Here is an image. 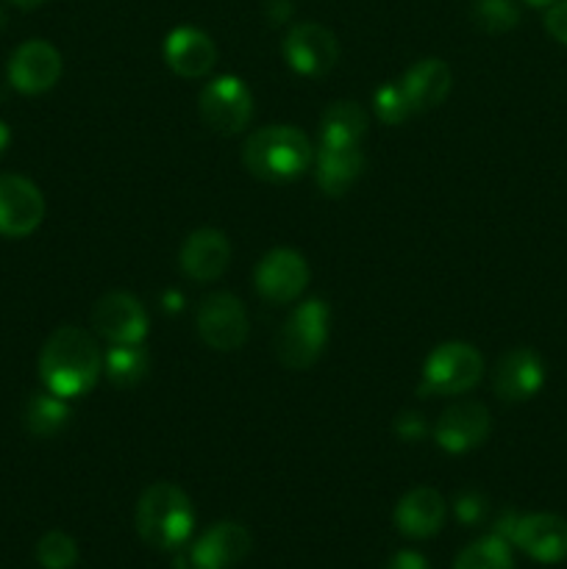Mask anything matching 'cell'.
Wrapping results in <instances>:
<instances>
[{"instance_id": "obj_9", "label": "cell", "mask_w": 567, "mask_h": 569, "mask_svg": "<svg viewBox=\"0 0 567 569\" xmlns=\"http://www.w3.org/2000/svg\"><path fill=\"white\" fill-rule=\"evenodd\" d=\"M44 220V198L28 178L6 172L0 176V233L22 239L37 231Z\"/></svg>"}, {"instance_id": "obj_2", "label": "cell", "mask_w": 567, "mask_h": 569, "mask_svg": "<svg viewBox=\"0 0 567 569\" xmlns=\"http://www.w3.org/2000/svg\"><path fill=\"white\" fill-rule=\"evenodd\" d=\"M242 161L261 181H292L306 172L311 161L309 137L295 126H267L250 133L242 148Z\"/></svg>"}, {"instance_id": "obj_7", "label": "cell", "mask_w": 567, "mask_h": 569, "mask_svg": "<svg viewBox=\"0 0 567 569\" xmlns=\"http://www.w3.org/2000/svg\"><path fill=\"white\" fill-rule=\"evenodd\" d=\"M198 109L211 131L231 137V133L248 128L250 117H253V98H250L245 81L233 76H220L206 83Z\"/></svg>"}, {"instance_id": "obj_16", "label": "cell", "mask_w": 567, "mask_h": 569, "mask_svg": "<svg viewBox=\"0 0 567 569\" xmlns=\"http://www.w3.org/2000/svg\"><path fill=\"white\" fill-rule=\"evenodd\" d=\"M228 261H231V244H228L226 233L217 231V228H200V231L189 233L181 256H178L183 276L198 283H209L220 278L226 272Z\"/></svg>"}, {"instance_id": "obj_5", "label": "cell", "mask_w": 567, "mask_h": 569, "mask_svg": "<svg viewBox=\"0 0 567 569\" xmlns=\"http://www.w3.org/2000/svg\"><path fill=\"white\" fill-rule=\"evenodd\" d=\"M484 359L472 345L445 342L428 356L422 370V395H465L481 381Z\"/></svg>"}, {"instance_id": "obj_13", "label": "cell", "mask_w": 567, "mask_h": 569, "mask_svg": "<svg viewBox=\"0 0 567 569\" xmlns=\"http://www.w3.org/2000/svg\"><path fill=\"white\" fill-rule=\"evenodd\" d=\"M61 78V56L44 39L22 42L9 59V81L22 94H42Z\"/></svg>"}, {"instance_id": "obj_21", "label": "cell", "mask_w": 567, "mask_h": 569, "mask_svg": "<svg viewBox=\"0 0 567 569\" xmlns=\"http://www.w3.org/2000/svg\"><path fill=\"white\" fill-rule=\"evenodd\" d=\"M365 172V153L356 148H331L322 144L317 153V183L328 198H339L348 192Z\"/></svg>"}, {"instance_id": "obj_24", "label": "cell", "mask_w": 567, "mask_h": 569, "mask_svg": "<svg viewBox=\"0 0 567 569\" xmlns=\"http://www.w3.org/2000/svg\"><path fill=\"white\" fill-rule=\"evenodd\" d=\"M148 367H150V356L148 350L142 348V342L111 345V350L103 359L106 378L120 389L137 387V383L148 376Z\"/></svg>"}, {"instance_id": "obj_15", "label": "cell", "mask_w": 567, "mask_h": 569, "mask_svg": "<svg viewBox=\"0 0 567 569\" xmlns=\"http://www.w3.org/2000/svg\"><path fill=\"white\" fill-rule=\"evenodd\" d=\"M489 437V411L476 400H461L442 411L434 439L448 453H467Z\"/></svg>"}, {"instance_id": "obj_19", "label": "cell", "mask_w": 567, "mask_h": 569, "mask_svg": "<svg viewBox=\"0 0 567 569\" xmlns=\"http://www.w3.org/2000/svg\"><path fill=\"white\" fill-rule=\"evenodd\" d=\"M445 500L437 489L417 487L395 506V526L409 539H428L442 528Z\"/></svg>"}, {"instance_id": "obj_12", "label": "cell", "mask_w": 567, "mask_h": 569, "mask_svg": "<svg viewBox=\"0 0 567 569\" xmlns=\"http://www.w3.org/2000/svg\"><path fill=\"white\" fill-rule=\"evenodd\" d=\"M92 328L111 345H133L148 337V311L133 295L109 292L94 303Z\"/></svg>"}, {"instance_id": "obj_28", "label": "cell", "mask_w": 567, "mask_h": 569, "mask_svg": "<svg viewBox=\"0 0 567 569\" xmlns=\"http://www.w3.org/2000/svg\"><path fill=\"white\" fill-rule=\"evenodd\" d=\"M372 106H376L378 120L387 122V126H398V122H404L406 117L415 114L400 83H384V87L376 92Z\"/></svg>"}, {"instance_id": "obj_1", "label": "cell", "mask_w": 567, "mask_h": 569, "mask_svg": "<svg viewBox=\"0 0 567 569\" xmlns=\"http://www.w3.org/2000/svg\"><path fill=\"white\" fill-rule=\"evenodd\" d=\"M100 372L103 356L94 339L81 328H59L39 353V376L44 389L64 400L87 395L98 383Z\"/></svg>"}, {"instance_id": "obj_6", "label": "cell", "mask_w": 567, "mask_h": 569, "mask_svg": "<svg viewBox=\"0 0 567 569\" xmlns=\"http://www.w3.org/2000/svg\"><path fill=\"white\" fill-rule=\"evenodd\" d=\"M495 533L515 542L539 565H559L567 559V520L559 515H509L498 522Z\"/></svg>"}, {"instance_id": "obj_37", "label": "cell", "mask_w": 567, "mask_h": 569, "mask_svg": "<svg viewBox=\"0 0 567 569\" xmlns=\"http://www.w3.org/2000/svg\"><path fill=\"white\" fill-rule=\"evenodd\" d=\"M526 3H531V6H550V3H554V0H526Z\"/></svg>"}, {"instance_id": "obj_32", "label": "cell", "mask_w": 567, "mask_h": 569, "mask_svg": "<svg viewBox=\"0 0 567 569\" xmlns=\"http://www.w3.org/2000/svg\"><path fill=\"white\" fill-rule=\"evenodd\" d=\"M395 431L404 439H420L426 433V426H422L420 415H404L398 422H395Z\"/></svg>"}, {"instance_id": "obj_31", "label": "cell", "mask_w": 567, "mask_h": 569, "mask_svg": "<svg viewBox=\"0 0 567 569\" xmlns=\"http://www.w3.org/2000/svg\"><path fill=\"white\" fill-rule=\"evenodd\" d=\"M384 569H431V567H428V561L422 559L420 553H415V550H400V553H395L392 559H389V565Z\"/></svg>"}, {"instance_id": "obj_4", "label": "cell", "mask_w": 567, "mask_h": 569, "mask_svg": "<svg viewBox=\"0 0 567 569\" xmlns=\"http://www.w3.org/2000/svg\"><path fill=\"white\" fill-rule=\"evenodd\" d=\"M331 311L322 300H306L284 320L276 333V356L289 370H306L320 359L328 342Z\"/></svg>"}, {"instance_id": "obj_27", "label": "cell", "mask_w": 567, "mask_h": 569, "mask_svg": "<svg viewBox=\"0 0 567 569\" xmlns=\"http://www.w3.org/2000/svg\"><path fill=\"white\" fill-rule=\"evenodd\" d=\"M37 561L44 569H72L78 561L76 539L64 531H48L37 545Z\"/></svg>"}, {"instance_id": "obj_33", "label": "cell", "mask_w": 567, "mask_h": 569, "mask_svg": "<svg viewBox=\"0 0 567 569\" xmlns=\"http://www.w3.org/2000/svg\"><path fill=\"white\" fill-rule=\"evenodd\" d=\"M267 14L272 17V22L289 20V14H292V3H289V0H270V3H267Z\"/></svg>"}, {"instance_id": "obj_29", "label": "cell", "mask_w": 567, "mask_h": 569, "mask_svg": "<svg viewBox=\"0 0 567 569\" xmlns=\"http://www.w3.org/2000/svg\"><path fill=\"white\" fill-rule=\"evenodd\" d=\"M484 515H487V500H484L481 495L465 492L456 498V517H459L461 522L472 526V522L481 520Z\"/></svg>"}, {"instance_id": "obj_3", "label": "cell", "mask_w": 567, "mask_h": 569, "mask_svg": "<svg viewBox=\"0 0 567 569\" xmlns=\"http://www.w3.org/2000/svg\"><path fill=\"white\" fill-rule=\"evenodd\" d=\"M195 528L192 500L176 483H153L137 503V531L159 550H176L187 545Z\"/></svg>"}, {"instance_id": "obj_38", "label": "cell", "mask_w": 567, "mask_h": 569, "mask_svg": "<svg viewBox=\"0 0 567 569\" xmlns=\"http://www.w3.org/2000/svg\"><path fill=\"white\" fill-rule=\"evenodd\" d=\"M6 26V14H3V9H0V28Z\"/></svg>"}, {"instance_id": "obj_11", "label": "cell", "mask_w": 567, "mask_h": 569, "mask_svg": "<svg viewBox=\"0 0 567 569\" xmlns=\"http://www.w3.org/2000/svg\"><path fill=\"white\" fill-rule=\"evenodd\" d=\"M309 283V264L298 250L276 248L256 264V289L270 303H292Z\"/></svg>"}, {"instance_id": "obj_17", "label": "cell", "mask_w": 567, "mask_h": 569, "mask_svg": "<svg viewBox=\"0 0 567 569\" xmlns=\"http://www.w3.org/2000/svg\"><path fill=\"white\" fill-rule=\"evenodd\" d=\"M165 61L176 76L203 78L217 61V44L200 28L181 26L167 33Z\"/></svg>"}, {"instance_id": "obj_22", "label": "cell", "mask_w": 567, "mask_h": 569, "mask_svg": "<svg viewBox=\"0 0 567 569\" xmlns=\"http://www.w3.org/2000/svg\"><path fill=\"white\" fill-rule=\"evenodd\" d=\"M367 133V114L354 100H339L328 106L320 122L322 144L331 148H356Z\"/></svg>"}, {"instance_id": "obj_26", "label": "cell", "mask_w": 567, "mask_h": 569, "mask_svg": "<svg viewBox=\"0 0 567 569\" xmlns=\"http://www.w3.org/2000/svg\"><path fill=\"white\" fill-rule=\"evenodd\" d=\"M472 26L484 33H506L520 22L515 0H476L470 9Z\"/></svg>"}, {"instance_id": "obj_20", "label": "cell", "mask_w": 567, "mask_h": 569, "mask_svg": "<svg viewBox=\"0 0 567 569\" xmlns=\"http://www.w3.org/2000/svg\"><path fill=\"white\" fill-rule=\"evenodd\" d=\"M450 81V67L442 59H422L406 70L400 87L409 98L411 111H428L448 98Z\"/></svg>"}, {"instance_id": "obj_36", "label": "cell", "mask_w": 567, "mask_h": 569, "mask_svg": "<svg viewBox=\"0 0 567 569\" xmlns=\"http://www.w3.org/2000/svg\"><path fill=\"white\" fill-rule=\"evenodd\" d=\"M11 3H17V6H20V9H33V6L44 3V0H11Z\"/></svg>"}, {"instance_id": "obj_30", "label": "cell", "mask_w": 567, "mask_h": 569, "mask_svg": "<svg viewBox=\"0 0 567 569\" xmlns=\"http://www.w3.org/2000/svg\"><path fill=\"white\" fill-rule=\"evenodd\" d=\"M545 28L556 42L567 44V0H554L545 14Z\"/></svg>"}, {"instance_id": "obj_35", "label": "cell", "mask_w": 567, "mask_h": 569, "mask_svg": "<svg viewBox=\"0 0 567 569\" xmlns=\"http://www.w3.org/2000/svg\"><path fill=\"white\" fill-rule=\"evenodd\" d=\"M11 142V133H9V126H6L3 120H0V153H3L6 148H9Z\"/></svg>"}, {"instance_id": "obj_8", "label": "cell", "mask_w": 567, "mask_h": 569, "mask_svg": "<svg viewBox=\"0 0 567 569\" xmlns=\"http://www.w3.org/2000/svg\"><path fill=\"white\" fill-rule=\"evenodd\" d=\"M195 326H198L200 339L209 348L222 350V353L242 348L250 331L248 311H245L242 300L228 292H217L200 300Z\"/></svg>"}, {"instance_id": "obj_23", "label": "cell", "mask_w": 567, "mask_h": 569, "mask_svg": "<svg viewBox=\"0 0 567 569\" xmlns=\"http://www.w3.org/2000/svg\"><path fill=\"white\" fill-rule=\"evenodd\" d=\"M70 420V409H67L64 398L53 392H37L28 398L26 409H22V422L28 431L39 439H50L61 431Z\"/></svg>"}, {"instance_id": "obj_25", "label": "cell", "mask_w": 567, "mask_h": 569, "mask_svg": "<svg viewBox=\"0 0 567 569\" xmlns=\"http://www.w3.org/2000/svg\"><path fill=\"white\" fill-rule=\"evenodd\" d=\"M454 569H515L511 561V548L504 537L489 533V537L476 539L456 556Z\"/></svg>"}, {"instance_id": "obj_18", "label": "cell", "mask_w": 567, "mask_h": 569, "mask_svg": "<svg viewBox=\"0 0 567 569\" xmlns=\"http://www.w3.org/2000/svg\"><path fill=\"white\" fill-rule=\"evenodd\" d=\"M250 545L253 539L248 528L239 522H217L189 548V553L206 569H231L250 553Z\"/></svg>"}, {"instance_id": "obj_10", "label": "cell", "mask_w": 567, "mask_h": 569, "mask_svg": "<svg viewBox=\"0 0 567 569\" xmlns=\"http://www.w3.org/2000/svg\"><path fill=\"white\" fill-rule=\"evenodd\" d=\"M281 50L284 59L295 72L311 78L326 76L339 59L337 37L326 26H317V22H300V26L289 28Z\"/></svg>"}, {"instance_id": "obj_34", "label": "cell", "mask_w": 567, "mask_h": 569, "mask_svg": "<svg viewBox=\"0 0 567 569\" xmlns=\"http://www.w3.org/2000/svg\"><path fill=\"white\" fill-rule=\"evenodd\" d=\"M172 569H206V567H203V565H198V561L192 559V553H189V550H187V553L178 556L176 565H172Z\"/></svg>"}, {"instance_id": "obj_14", "label": "cell", "mask_w": 567, "mask_h": 569, "mask_svg": "<svg viewBox=\"0 0 567 569\" xmlns=\"http://www.w3.org/2000/svg\"><path fill=\"white\" fill-rule=\"evenodd\" d=\"M545 383V365L531 348H515L500 356L493 372V389L506 403L531 400Z\"/></svg>"}]
</instances>
